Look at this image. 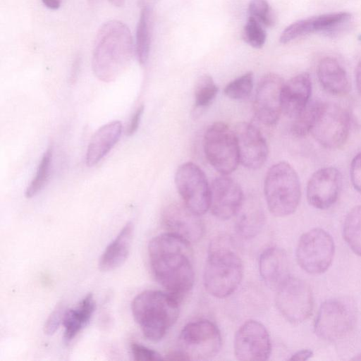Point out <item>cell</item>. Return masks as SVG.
I'll return each instance as SVG.
<instances>
[{"label":"cell","mask_w":361,"mask_h":361,"mask_svg":"<svg viewBox=\"0 0 361 361\" xmlns=\"http://www.w3.org/2000/svg\"><path fill=\"white\" fill-rule=\"evenodd\" d=\"M148 254L156 281L180 301L191 291L195 283L191 244L166 232L149 241Z\"/></svg>","instance_id":"6da1fadb"},{"label":"cell","mask_w":361,"mask_h":361,"mask_svg":"<svg viewBox=\"0 0 361 361\" xmlns=\"http://www.w3.org/2000/svg\"><path fill=\"white\" fill-rule=\"evenodd\" d=\"M133 44L128 27L112 20L99 28L94 45L92 66L101 80H114L129 65L133 54Z\"/></svg>","instance_id":"7a4b0ae2"},{"label":"cell","mask_w":361,"mask_h":361,"mask_svg":"<svg viewBox=\"0 0 361 361\" xmlns=\"http://www.w3.org/2000/svg\"><path fill=\"white\" fill-rule=\"evenodd\" d=\"M243 274L242 259L231 239L224 235L214 238L208 247L203 273L207 291L217 298H226L238 288Z\"/></svg>","instance_id":"3957f363"},{"label":"cell","mask_w":361,"mask_h":361,"mask_svg":"<svg viewBox=\"0 0 361 361\" xmlns=\"http://www.w3.org/2000/svg\"><path fill=\"white\" fill-rule=\"evenodd\" d=\"M180 300L168 291L145 290L133 300V316L144 336L154 342L161 341L176 322Z\"/></svg>","instance_id":"277c9868"},{"label":"cell","mask_w":361,"mask_h":361,"mask_svg":"<svg viewBox=\"0 0 361 361\" xmlns=\"http://www.w3.org/2000/svg\"><path fill=\"white\" fill-rule=\"evenodd\" d=\"M264 193L270 212L276 216L293 214L299 204L301 189L299 177L288 163L279 162L267 173Z\"/></svg>","instance_id":"5b68a950"},{"label":"cell","mask_w":361,"mask_h":361,"mask_svg":"<svg viewBox=\"0 0 361 361\" xmlns=\"http://www.w3.org/2000/svg\"><path fill=\"white\" fill-rule=\"evenodd\" d=\"M178 350L188 360H207L219 353L222 337L218 326L207 319H199L187 324L178 339Z\"/></svg>","instance_id":"8992f818"},{"label":"cell","mask_w":361,"mask_h":361,"mask_svg":"<svg viewBox=\"0 0 361 361\" xmlns=\"http://www.w3.org/2000/svg\"><path fill=\"white\" fill-rule=\"evenodd\" d=\"M204 151L210 164L222 175L234 171L240 163L234 131L224 123L216 122L207 129Z\"/></svg>","instance_id":"52a82bcc"},{"label":"cell","mask_w":361,"mask_h":361,"mask_svg":"<svg viewBox=\"0 0 361 361\" xmlns=\"http://www.w3.org/2000/svg\"><path fill=\"white\" fill-rule=\"evenodd\" d=\"M334 250L331 236L322 228H314L301 235L296 248V259L306 272L319 274L330 267Z\"/></svg>","instance_id":"ba28073f"},{"label":"cell","mask_w":361,"mask_h":361,"mask_svg":"<svg viewBox=\"0 0 361 361\" xmlns=\"http://www.w3.org/2000/svg\"><path fill=\"white\" fill-rule=\"evenodd\" d=\"M276 291V306L286 320L299 324L310 317L313 309V297L305 281L290 276Z\"/></svg>","instance_id":"9c48e42d"},{"label":"cell","mask_w":361,"mask_h":361,"mask_svg":"<svg viewBox=\"0 0 361 361\" xmlns=\"http://www.w3.org/2000/svg\"><path fill=\"white\" fill-rule=\"evenodd\" d=\"M350 126L348 113L341 106L322 103L310 133L327 149H337L346 142Z\"/></svg>","instance_id":"30bf717a"},{"label":"cell","mask_w":361,"mask_h":361,"mask_svg":"<svg viewBox=\"0 0 361 361\" xmlns=\"http://www.w3.org/2000/svg\"><path fill=\"white\" fill-rule=\"evenodd\" d=\"M175 184L188 209L200 216L209 210L210 185L197 165L192 162L181 164L175 174Z\"/></svg>","instance_id":"8fae6325"},{"label":"cell","mask_w":361,"mask_h":361,"mask_svg":"<svg viewBox=\"0 0 361 361\" xmlns=\"http://www.w3.org/2000/svg\"><path fill=\"white\" fill-rule=\"evenodd\" d=\"M234 354L241 361H265L271 353V341L267 328L250 319L237 330L233 342Z\"/></svg>","instance_id":"7c38bea8"},{"label":"cell","mask_w":361,"mask_h":361,"mask_svg":"<svg viewBox=\"0 0 361 361\" xmlns=\"http://www.w3.org/2000/svg\"><path fill=\"white\" fill-rule=\"evenodd\" d=\"M354 314L350 307L338 300H329L320 307L314 322V331L326 341L345 336L353 327Z\"/></svg>","instance_id":"4fadbf2b"},{"label":"cell","mask_w":361,"mask_h":361,"mask_svg":"<svg viewBox=\"0 0 361 361\" xmlns=\"http://www.w3.org/2000/svg\"><path fill=\"white\" fill-rule=\"evenodd\" d=\"M284 81L275 73H268L259 80L255 95L253 108L255 116L263 124L273 126L278 121L281 108Z\"/></svg>","instance_id":"5bb4252c"},{"label":"cell","mask_w":361,"mask_h":361,"mask_svg":"<svg viewBox=\"0 0 361 361\" xmlns=\"http://www.w3.org/2000/svg\"><path fill=\"white\" fill-rule=\"evenodd\" d=\"M161 222L167 232L191 243L202 237L204 225L200 215L191 211L183 203H171L161 214Z\"/></svg>","instance_id":"9a60e30c"},{"label":"cell","mask_w":361,"mask_h":361,"mask_svg":"<svg viewBox=\"0 0 361 361\" xmlns=\"http://www.w3.org/2000/svg\"><path fill=\"white\" fill-rule=\"evenodd\" d=\"M244 201L239 184L227 175L216 178L210 185L209 210L221 220L231 219Z\"/></svg>","instance_id":"2e32d148"},{"label":"cell","mask_w":361,"mask_h":361,"mask_svg":"<svg viewBox=\"0 0 361 361\" xmlns=\"http://www.w3.org/2000/svg\"><path fill=\"white\" fill-rule=\"evenodd\" d=\"M342 176L334 167L322 168L315 171L307 185V199L314 207L326 209L337 200L342 188Z\"/></svg>","instance_id":"e0dca14e"},{"label":"cell","mask_w":361,"mask_h":361,"mask_svg":"<svg viewBox=\"0 0 361 361\" xmlns=\"http://www.w3.org/2000/svg\"><path fill=\"white\" fill-rule=\"evenodd\" d=\"M240 162L250 169L262 166L268 157V146L261 131L252 124L240 122L233 129Z\"/></svg>","instance_id":"ac0fdd59"},{"label":"cell","mask_w":361,"mask_h":361,"mask_svg":"<svg viewBox=\"0 0 361 361\" xmlns=\"http://www.w3.org/2000/svg\"><path fill=\"white\" fill-rule=\"evenodd\" d=\"M351 17V13L348 12H336L299 20L283 30L279 41L282 44H286L312 32L332 30L348 22Z\"/></svg>","instance_id":"d6986e66"},{"label":"cell","mask_w":361,"mask_h":361,"mask_svg":"<svg viewBox=\"0 0 361 361\" xmlns=\"http://www.w3.org/2000/svg\"><path fill=\"white\" fill-rule=\"evenodd\" d=\"M260 276L267 287L276 289L290 276L285 251L276 246L265 249L259 259Z\"/></svg>","instance_id":"ffe728a7"},{"label":"cell","mask_w":361,"mask_h":361,"mask_svg":"<svg viewBox=\"0 0 361 361\" xmlns=\"http://www.w3.org/2000/svg\"><path fill=\"white\" fill-rule=\"evenodd\" d=\"M312 80L307 73H300L284 82L281 94L282 113L296 116L310 102Z\"/></svg>","instance_id":"44dd1931"},{"label":"cell","mask_w":361,"mask_h":361,"mask_svg":"<svg viewBox=\"0 0 361 361\" xmlns=\"http://www.w3.org/2000/svg\"><path fill=\"white\" fill-rule=\"evenodd\" d=\"M122 124L118 121H111L100 127L92 137L85 154L87 166L99 162L119 140Z\"/></svg>","instance_id":"7402d4cb"},{"label":"cell","mask_w":361,"mask_h":361,"mask_svg":"<svg viewBox=\"0 0 361 361\" xmlns=\"http://www.w3.org/2000/svg\"><path fill=\"white\" fill-rule=\"evenodd\" d=\"M134 226L128 222L117 236L109 244L99 260V267L104 271L115 269L127 259L133 236Z\"/></svg>","instance_id":"603a6c76"},{"label":"cell","mask_w":361,"mask_h":361,"mask_svg":"<svg viewBox=\"0 0 361 361\" xmlns=\"http://www.w3.org/2000/svg\"><path fill=\"white\" fill-rule=\"evenodd\" d=\"M317 73L321 85L329 93L336 96L348 93L350 85L347 73L335 59H322L318 63Z\"/></svg>","instance_id":"cb8c5ba5"},{"label":"cell","mask_w":361,"mask_h":361,"mask_svg":"<svg viewBox=\"0 0 361 361\" xmlns=\"http://www.w3.org/2000/svg\"><path fill=\"white\" fill-rule=\"evenodd\" d=\"M95 304L92 293L87 294L75 308L66 310L62 324L64 327L63 338L71 341L86 326L92 317Z\"/></svg>","instance_id":"d4e9b609"},{"label":"cell","mask_w":361,"mask_h":361,"mask_svg":"<svg viewBox=\"0 0 361 361\" xmlns=\"http://www.w3.org/2000/svg\"><path fill=\"white\" fill-rule=\"evenodd\" d=\"M235 222L237 233L244 239H250L257 236L264 224V214L259 203L255 200L243 202L236 214Z\"/></svg>","instance_id":"484cf974"},{"label":"cell","mask_w":361,"mask_h":361,"mask_svg":"<svg viewBox=\"0 0 361 361\" xmlns=\"http://www.w3.org/2000/svg\"><path fill=\"white\" fill-rule=\"evenodd\" d=\"M152 8H142L136 29L134 49L136 57L142 65L145 64L149 58L152 44Z\"/></svg>","instance_id":"4316f807"},{"label":"cell","mask_w":361,"mask_h":361,"mask_svg":"<svg viewBox=\"0 0 361 361\" xmlns=\"http://www.w3.org/2000/svg\"><path fill=\"white\" fill-rule=\"evenodd\" d=\"M343 237L350 248L361 256V206L353 208L343 225Z\"/></svg>","instance_id":"83f0119b"},{"label":"cell","mask_w":361,"mask_h":361,"mask_svg":"<svg viewBox=\"0 0 361 361\" xmlns=\"http://www.w3.org/2000/svg\"><path fill=\"white\" fill-rule=\"evenodd\" d=\"M323 102H310L307 105L293 118L291 132L296 137H304L310 133Z\"/></svg>","instance_id":"f1b7e54d"},{"label":"cell","mask_w":361,"mask_h":361,"mask_svg":"<svg viewBox=\"0 0 361 361\" xmlns=\"http://www.w3.org/2000/svg\"><path fill=\"white\" fill-rule=\"evenodd\" d=\"M52 159V148L49 147L44 153L35 175L25 190V195L30 198L37 195L47 183L51 171Z\"/></svg>","instance_id":"f546056e"},{"label":"cell","mask_w":361,"mask_h":361,"mask_svg":"<svg viewBox=\"0 0 361 361\" xmlns=\"http://www.w3.org/2000/svg\"><path fill=\"white\" fill-rule=\"evenodd\" d=\"M218 92V87L213 78L209 75H202L195 85V106L197 109H203L209 106L215 99Z\"/></svg>","instance_id":"4dcf8cb0"},{"label":"cell","mask_w":361,"mask_h":361,"mask_svg":"<svg viewBox=\"0 0 361 361\" xmlns=\"http://www.w3.org/2000/svg\"><path fill=\"white\" fill-rule=\"evenodd\" d=\"M254 75L252 72H247L229 82L224 88V94L235 100L247 98L253 87Z\"/></svg>","instance_id":"1f68e13d"},{"label":"cell","mask_w":361,"mask_h":361,"mask_svg":"<svg viewBox=\"0 0 361 361\" xmlns=\"http://www.w3.org/2000/svg\"><path fill=\"white\" fill-rule=\"evenodd\" d=\"M242 37L243 40L250 46L255 48H262L267 39V33L262 24L252 16L243 27Z\"/></svg>","instance_id":"d6a6232c"},{"label":"cell","mask_w":361,"mask_h":361,"mask_svg":"<svg viewBox=\"0 0 361 361\" xmlns=\"http://www.w3.org/2000/svg\"><path fill=\"white\" fill-rule=\"evenodd\" d=\"M248 12L261 24L272 27L276 23V16L267 0H250Z\"/></svg>","instance_id":"836d02e7"},{"label":"cell","mask_w":361,"mask_h":361,"mask_svg":"<svg viewBox=\"0 0 361 361\" xmlns=\"http://www.w3.org/2000/svg\"><path fill=\"white\" fill-rule=\"evenodd\" d=\"M130 349L134 360L137 361H153L164 359V357L156 350L137 342L131 343Z\"/></svg>","instance_id":"e575fe53"},{"label":"cell","mask_w":361,"mask_h":361,"mask_svg":"<svg viewBox=\"0 0 361 361\" xmlns=\"http://www.w3.org/2000/svg\"><path fill=\"white\" fill-rule=\"evenodd\" d=\"M66 310L62 305H59L51 313L44 324V332L47 335L53 334L62 323Z\"/></svg>","instance_id":"d590c367"},{"label":"cell","mask_w":361,"mask_h":361,"mask_svg":"<svg viewBox=\"0 0 361 361\" xmlns=\"http://www.w3.org/2000/svg\"><path fill=\"white\" fill-rule=\"evenodd\" d=\"M350 176L353 186L361 193V152L354 157L350 163Z\"/></svg>","instance_id":"8d00e7d4"},{"label":"cell","mask_w":361,"mask_h":361,"mask_svg":"<svg viewBox=\"0 0 361 361\" xmlns=\"http://www.w3.org/2000/svg\"><path fill=\"white\" fill-rule=\"evenodd\" d=\"M144 111V106L141 105L135 111L133 114L130 122L128 124L127 129H126V135L128 136L133 135L137 130L141 118L142 116Z\"/></svg>","instance_id":"74e56055"},{"label":"cell","mask_w":361,"mask_h":361,"mask_svg":"<svg viewBox=\"0 0 361 361\" xmlns=\"http://www.w3.org/2000/svg\"><path fill=\"white\" fill-rule=\"evenodd\" d=\"M313 355L311 350L303 349L295 353L289 358L290 360H307Z\"/></svg>","instance_id":"f35d334b"},{"label":"cell","mask_w":361,"mask_h":361,"mask_svg":"<svg viewBox=\"0 0 361 361\" xmlns=\"http://www.w3.org/2000/svg\"><path fill=\"white\" fill-rule=\"evenodd\" d=\"M80 57L77 56L75 59V60L72 64L71 75H70V80L71 82H74L77 80L78 73L80 71Z\"/></svg>","instance_id":"ab89813d"},{"label":"cell","mask_w":361,"mask_h":361,"mask_svg":"<svg viewBox=\"0 0 361 361\" xmlns=\"http://www.w3.org/2000/svg\"><path fill=\"white\" fill-rule=\"evenodd\" d=\"M164 359L169 360H188L186 356L178 349L166 355Z\"/></svg>","instance_id":"60d3db41"},{"label":"cell","mask_w":361,"mask_h":361,"mask_svg":"<svg viewBox=\"0 0 361 361\" xmlns=\"http://www.w3.org/2000/svg\"><path fill=\"white\" fill-rule=\"evenodd\" d=\"M44 5L52 10L58 9L61 3V0H42Z\"/></svg>","instance_id":"b9f144b4"},{"label":"cell","mask_w":361,"mask_h":361,"mask_svg":"<svg viewBox=\"0 0 361 361\" xmlns=\"http://www.w3.org/2000/svg\"><path fill=\"white\" fill-rule=\"evenodd\" d=\"M355 81L357 90L361 95V61L357 63L355 68Z\"/></svg>","instance_id":"7bdbcfd3"},{"label":"cell","mask_w":361,"mask_h":361,"mask_svg":"<svg viewBox=\"0 0 361 361\" xmlns=\"http://www.w3.org/2000/svg\"><path fill=\"white\" fill-rule=\"evenodd\" d=\"M158 1L159 0H139V5L142 8H152Z\"/></svg>","instance_id":"ee69618b"},{"label":"cell","mask_w":361,"mask_h":361,"mask_svg":"<svg viewBox=\"0 0 361 361\" xmlns=\"http://www.w3.org/2000/svg\"><path fill=\"white\" fill-rule=\"evenodd\" d=\"M109 1L116 6H121L124 0H109Z\"/></svg>","instance_id":"f6af8a7d"},{"label":"cell","mask_w":361,"mask_h":361,"mask_svg":"<svg viewBox=\"0 0 361 361\" xmlns=\"http://www.w3.org/2000/svg\"><path fill=\"white\" fill-rule=\"evenodd\" d=\"M353 360H361V353L355 355L353 358Z\"/></svg>","instance_id":"bcb514c9"},{"label":"cell","mask_w":361,"mask_h":361,"mask_svg":"<svg viewBox=\"0 0 361 361\" xmlns=\"http://www.w3.org/2000/svg\"><path fill=\"white\" fill-rule=\"evenodd\" d=\"M97 0H89L90 3V4H93Z\"/></svg>","instance_id":"7dc6e473"}]
</instances>
